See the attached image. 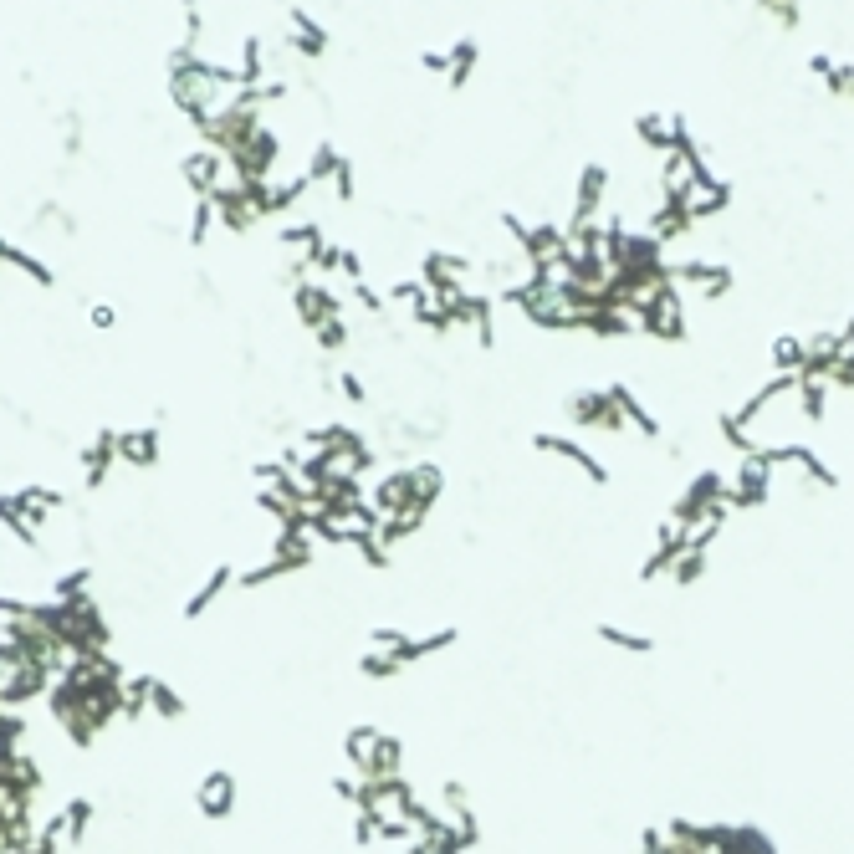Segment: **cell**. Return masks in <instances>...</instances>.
<instances>
[{
    "instance_id": "e0dca14e",
    "label": "cell",
    "mask_w": 854,
    "mask_h": 854,
    "mask_svg": "<svg viewBox=\"0 0 854 854\" xmlns=\"http://www.w3.org/2000/svg\"><path fill=\"white\" fill-rule=\"evenodd\" d=\"M757 6H762V16H768L773 26H783V31L798 26V0H757Z\"/></svg>"
},
{
    "instance_id": "d6986e66",
    "label": "cell",
    "mask_w": 854,
    "mask_h": 854,
    "mask_svg": "<svg viewBox=\"0 0 854 854\" xmlns=\"http://www.w3.org/2000/svg\"><path fill=\"white\" fill-rule=\"evenodd\" d=\"M113 323H118L113 307H93V328H113Z\"/></svg>"
},
{
    "instance_id": "5b68a950",
    "label": "cell",
    "mask_w": 854,
    "mask_h": 854,
    "mask_svg": "<svg viewBox=\"0 0 854 854\" xmlns=\"http://www.w3.org/2000/svg\"><path fill=\"white\" fill-rule=\"evenodd\" d=\"M77 466H82V486H103L118 471V430H103L93 445H82Z\"/></svg>"
},
{
    "instance_id": "8fae6325",
    "label": "cell",
    "mask_w": 854,
    "mask_h": 854,
    "mask_svg": "<svg viewBox=\"0 0 854 854\" xmlns=\"http://www.w3.org/2000/svg\"><path fill=\"white\" fill-rule=\"evenodd\" d=\"M425 67L430 72H445V82L461 87L471 77V67H476V41H456L451 52H425Z\"/></svg>"
},
{
    "instance_id": "2e32d148",
    "label": "cell",
    "mask_w": 854,
    "mask_h": 854,
    "mask_svg": "<svg viewBox=\"0 0 854 854\" xmlns=\"http://www.w3.org/2000/svg\"><path fill=\"white\" fill-rule=\"evenodd\" d=\"M215 226H220V215H215V200H195V210H190V241H195V246H205Z\"/></svg>"
},
{
    "instance_id": "7a4b0ae2",
    "label": "cell",
    "mask_w": 854,
    "mask_h": 854,
    "mask_svg": "<svg viewBox=\"0 0 854 854\" xmlns=\"http://www.w3.org/2000/svg\"><path fill=\"white\" fill-rule=\"evenodd\" d=\"M231 159L220 154V149H210V144H200V149H190V154H179V179L195 190V200H210L220 185H231Z\"/></svg>"
},
{
    "instance_id": "52a82bcc",
    "label": "cell",
    "mask_w": 854,
    "mask_h": 854,
    "mask_svg": "<svg viewBox=\"0 0 854 854\" xmlns=\"http://www.w3.org/2000/svg\"><path fill=\"white\" fill-rule=\"evenodd\" d=\"M670 205H681V210H686V220L696 226V220H706V215H716V210L727 205V185H722V179H716V174L706 169V174L696 179V185H691L681 200H670Z\"/></svg>"
},
{
    "instance_id": "ba28073f",
    "label": "cell",
    "mask_w": 854,
    "mask_h": 854,
    "mask_svg": "<svg viewBox=\"0 0 854 854\" xmlns=\"http://www.w3.org/2000/svg\"><path fill=\"white\" fill-rule=\"evenodd\" d=\"M118 466L133 471L159 466V430H118Z\"/></svg>"
},
{
    "instance_id": "9c48e42d",
    "label": "cell",
    "mask_w": 854,
    "mask_h": 854,
    "mask_svg": "<svg viewBox=\"0 0 854 854\" xmlns=\"http://www.w3.org/2000/svg\"><path fill=\"white\" fill-rule=\"evenodd\" d=\"M231 583H236V568H231V563H215V568L205 573V583H200V589L190 594V604H185V619H200V614H210L220 599H226V589H231Z\"/></svg>"
},
{
    "instance_id": "5bb4252c",
    "label": "cell",
    "mask_w": 854,
    "mask_h": 854,
    "mask_svg": "<svg viewBox=\"0 0 854 854\" xmlns=\"http://www.w3.org/2000/svg\"><path fill=\"white\" fill-rule=\"evenodd\" d=\"M149 711L159 716V722H179V716H185V696H179L174 686H164V681L154 676V691H149Z\"/></svg>"
},
{
    "instance_id": "3957f363",
    "label": "cell",
    "mask_w": 854,
    "mask_h": 854,
    "mask_svg": "<svg viewBox=\"0 0 854 854\" xmlns=\"http://www.w3.org/2000/svg\"><path fill=\"white\" fill-rule=\"evenodd\" d=\"M645 333H655V338H681L686 333V297H681L676 282H665L645 302Z\"/></svg>"
},
{
    "instance_id": "277c9868",
    "label": "cell",
    "mask_w": 854,
    "mask_h": 854,
    "mask_svg": "<svg viewBox=\"0 0 854 854\" xmlns=\"http://www.w3.org/2000/svg\"><path fill=\"white\" fill-rule=\"evenodd\" d=\"M236 798H241V783H236V773H226V768L205 773L200 788H195V808H200L205 819H231V814H236Z\"/></svg>"
},
{
    "instance_id": "4fadbf2b",
    "label": "cell",
    "mask_w": 854,
    "mask_h": 854,
    "mask_svg": "<svg viewBox=\"0 0 854 854\" xmlns=\"http://www.w3.org/2000/svg\"><path fill=\"white\" fill-rule=\"evenodd\" d=\"M537 451H548V456H558V461H568V466H578L589 481H604V461H594L589 451H583L578 440H563V435H537Z\"/></svg>"
},
{
    "instance_id": "ac0fdd59",
    "label": "cell",
    "mask_w": 854,
    "mask_h": 854,
    "mask_svg": "<svg viewBox=\"0 0 854 854\" xmlns=\"http://www.w3.org/2000/svg\"><path fill=\"white\" fill-rule=\"evenodd\" d=\"M599 635H604L609 645H624V650H635V655H640V650H650V640H645V635H629V629H619V624H604Z\"/></svg>"
},
{
    "instance_id": "7c38bea8",
    "label": "cell",
    "mask_w": 854,
    "mask_h": 854,
    "mask_svg": "<svg viewBox=\"0 0 854 854\" xmlns=\"http://www.w3.org/2000/svg\"><path fill=\"white\" fill-rule=\"evenodd\" d=\"M0 266H11V272L31 277L36 287H52V282H57V272H52V266L41 261L36 251H26L21 241H0Z\"/></svg>"
},
{
    "instance_id": "30bf717a",
    "label": "cell",
    "mask_w": 854,
    "mask_h": 854,
    "mask_svg": "<svg viewBox=\"0 0 854 854\" xmlns=\"http://www.w3.org/2000/svg\"><path fill=\"white\" fill-rule=\"evenodd\" d=\"M47 824H52L57 844H62V849H72V844H82L87 824H93V803H87V798H72V803H62V808H57V814H52Z\"/></svg>"
},
{
    "instance_id": "9a60e30c",
    "label": "cell",
    "mask_w": 854,
    "mask_h": 854,
    "mask_svg": "<svg viewBox=\"0 0 854 854\" xmlns=\"http://www.w3.org/2000/svg\"><path fill=\"white\" fill-rule=\"evenodd\" d=\"M87 583H93V573L87 568H67V573H57V583H52V599L62 604V599H87Z\"/></svg>"
},
{
    "instance_id": "8992f818",
    "label": "cell",
    "mask_w": 854,
    "mask_h": 854,
    "mask_svg": "<svg viewBox=\"0 0 854 854\" xmlns=\"http://www.w3.org/2000/svg\"><path fill=\"white\" fill-rule=\"evenodd\" d=\"M287 47L297 57H323L328 52V26L312 21L302 6H287Z\"/></svg>"
},
{
    "instance_id": "6da1fadb",
    "label": "cell",
    "mask_w": 854,
    "mask_h": 854,
    "mask_svg": "<svg viewBox=\"0 0 854 854\" xmlns=\"http://www.w3.org/2000/svg\"><path fill=\"white\" fill-rule=\"evenodd\" d=\"M410 660H415V640L404 635V629H374V635L364 640V660H358V665H364L369 681H389Z\"/></svg>"
}]
</instances>
